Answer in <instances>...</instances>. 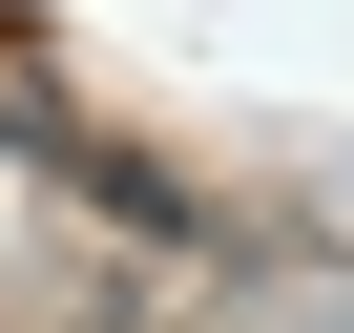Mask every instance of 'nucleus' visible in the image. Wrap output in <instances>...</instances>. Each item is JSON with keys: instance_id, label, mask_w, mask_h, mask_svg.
<instances>
[{"instance_id": "1", "label": "nucleus", "mask_w": 354, "mask_h": 333, "mask_svg": "<svg viewBox=\"0 0 354 333\" xmlns=\"http://www.w3.org/2000/svg\"><path fill=\"white\" fill-rule=\"evenodd\" d=\"M0 21H42V0H0Z\"/></svg>"}]
</instances>
